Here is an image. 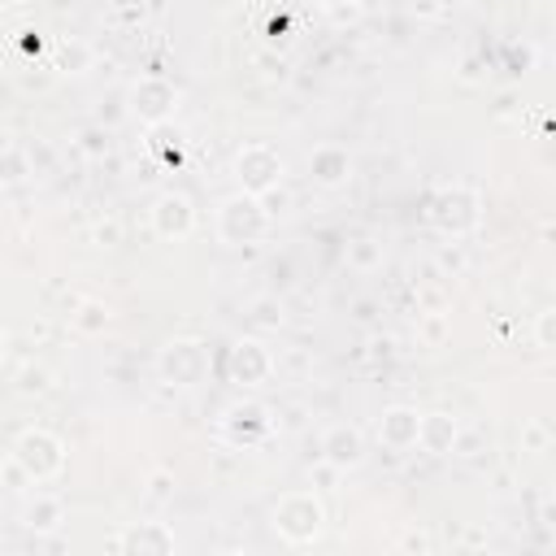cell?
<instances>
[{
    "label": "cell",
    "mask_w": 556,
    "mask_h": 556,
    "mask_svg": "<svg viewBox=\"0 0 556 556\" xmlns=\"http://www.w3.org/2000/svg\"><path fill=\"white\" fill-rule=\"evenodd\" d=\"M269 526H274V534H278L282 543L308 547V543H317L321 530H326V504H321L317 491H287V495H278V504L269 508Z\"/></svg>",
    "instance_id": "6da1fadb"
},
{
    "label": "cell",
    "mask_w": 556,
    "mask_h": 556,
    "mask_svg": "<svg viewBox=\"0 0 556 556\" xmlns=\"http://www.w3.org/2000/svg\"><path fill=\"white\" fill-rule=\"evenodd\" d=\"M317 452H321V460H326L330 469L348 473V469H356V465L365 460V434H361V426H352V421H334V426H326Z\"/></svg>",
    "instance_id": "8fae6325"
},
{
    "label": "cell",
    "mask_w": 556,
    "mask_h": 556,
    "mask_svg": "<svg viewBox=\"0 0 556 556\" xmlns=\"http://www.w3.org/2000/svg\"><path fill=\"white\" fill-rule=\"evenodd\" d=\"M161 374H165L169 382H178V387H195V382L208 374V352H204V343H195V339H174V343H165V352H161Z\"/></svg>",
    "instance_id": "30bf717a"
},
{
    "label": "cell",
    "mask_w": 556,
    "mask_h": 556,
    "mask_svg": "<svg viewBox=\"0 0 556 556\" xmlns=\"http://www.w3.org/2000/svg\"><path fill=\"white\" fill-rule=\"evenodd\" d=\"M26 174H30L26 152H22V148H9V152L0 156V182H22Z\"/></svg>",
    "instance_id": "d6986e66"
},
{
    "label": "cell",
    "mask_w": 556,
    "mask_h": 556,
    "mask_svg": "<svg viewBox=\"0 0 556 556\" xmlns=\"http://www.w3.org/2000/svg\"><path fill=\"white\" fill-rule=\"evenodd\" d=\"M526 443H530V452H539L543 443H547V430L534 421V426H526Z\"/></svg>",
    "instance_id": "484cf974"
},
{
    "label": "cell",
    "mask_w": 556,
    "mask_h": 556,
    "mask_svg": "<svg viewBox=\"0 0 556 556\" xmlns=\"http://www.w3.org/2000/svg\"><path fill=\"white\" fill-rule=\"evenodd\" d=\"M74 326L78 330H87V334H96V330H104L109 326V308H100V304H83V313H74Z\"/></svg>",
    "instance_id": "ffe728a7"
},
{
    "label": "cell",
    "mask_w": 556,
    "mask_h": 556,
    "mask_svg": "<svg viewBox=\"0 0 556 556\" xmlns=\"http://www.w3.org/2000/svg\"><path fill=\"white\" fill-rule=\"evenodd\" d=\"M256 321H265V326H282V308L274 313V300H261V304H256Z\"/></svg>",
    "instance_id": "d4e9b609"
},
{
    "label": "cell",
    "mask_w": 556,
    "mask_h": 556,
    "mask_svg": "<svg viewBox=\"0 0 556 556\" xmlns=\"http://www.w3.org/2000/svg\"><path fill=\"white\" fill-rule=\"evenodd\" d=\"M460 443V421L452 413H421L417 421V447L430 456H452Z\"/></svg>",
    "instance_id": "5bb4252c"
},
{
    "label": "cell",
    "mask_w": 556,
    "mask_h": 556,
    "mask_svg": "<svg viewBox=\"0 0 556 556\" xmlns=\"http://www.w3.org/2000/svg\"><path fill=\"white\" fill-rule=\"evenodd\" d=\"M308 4H321V9H334V4H348V0H308Z\"/></svg>",
    "instance_id": "1f68e13d"
},
{
    "label": "cell",
    "mask_w": 556,
    "mask_h": 556,
    "mask_svg": "<svg viewBox=\"0 0 556 556\" xmlns=\"http://www.w3.org/2000/svg\"><path fill=\"white\" fill-rule=\"evenodd\" d=\"M61 517H65V504H61L56 495H35V500L26 504V513H22L26 530H35V534L56 530V526H61Z\"/></svg>",
    "instance_id": "e0dca14e"
},
{
    "label": "cell",
    "mask_w": 556,
    "mask_h": 556,
    "mask_svg": "<svg viewBox=\"0 0 556 556\" xmlns=\"http://www.w3.org/2000/svg\"><path fill=\"white\" fill-rule=\"evenodd\" d=\"M174 109H178V87H174L169 78H161V74H143V78H135V87H130V113H135L143 126H161V122H169Z\"/></svg>",
    "instance_id": "8992f818"
},
{
    "label": "cell",
    "mask_w": 556,
    "mask_h": 556,
    "mask_svg": "<svg viewBox=\"0 0 556 556\" xmlns=\"http://www.w3.org/2000/svg\"><path fill=\"white\" fill-rule=\"evenodd\" d=\"M78 148H83L87 156H104V152H109V130H104V126H87V130L78 135Z\"/></svg>",
    "instance_id": "44dd1931"
},
{
    "label": "cell",
    "mask_w": 556,
    "mask_h": 556,
    "mask_svg": "<svg viewBox=\"0 0 556 556\" xmlns=\"http://www.w3.org/2000/svg\"><path fill=\"white\" fill-rule=\"evenodd\" d=\"M152 495H156V500H169V473H156V478H152Z\"/></svg>",
    "instance_id": "f1b7e54d"
},
{
    "label": "cell",
    "mask_w": 556,
    "mask_h": 556,
    "mask_svg": "<svg viewBox=\"0 0 556 556\" xmlns=\"http://www.w3.org/2000/svg\"><path fill=\"white\" fill-rule=\"evenodd\" d=\"M413 13H421V17H439V13H443V0H413Z\"/></svg>",
    "instance_id": "4316f807"
},
{
    "label": "cell",
    "mask_w": 556,
    "mask_h": 556,
    "mask_svg": "<svg viewBox=\"0 0 556 556\" xmlns=\"http://www.w3.org/2000/svg\"><path fill=\"white\" fill-rule=\"evenodd\" d=\"M4 4H30V0H4Z\"/></svg>",
    "instance_id": "d6a6232c"
},
{
    "label": "cell",
    "mask_w": 556,
    "mask_h": 556,
    "mask_svg": "<svg viewBox=\"0 0 556 556\" xmlns=\"http://www.w3.org/2000/svg\"><path fill=\"white\" fill-rule=\"evenodd\" d=\"M148 222H152V235L156 239H187L195 230V204L182 195V191H161L148 208Z\"/></svg>",
    "instance_id": "52a82bcc"
},
{
    "label": "cell",
    "mask_w": 556,
    "mask_h": 556,
    "mask_svg": "<svg viewBox=\"0 0 556 556\" xmlns=\"http://www.w3.org/2000/svg\"><path fill=\"white\" fill-rule=\"evenodd\" d=\"M417 421H421L417 408H408V404H391V408L378 417V443L391 447V452H408V447H417Z\"/></svg>",
    "instance_id": "4fadbf2b"
},
{
    "label": "cell",
    "mask_w": 556,
    "mask_h": 556,
    "mask_svg": "<svg viewBox=\"0 0 556 556\" xmlns=\"http://www.w3.org/2000/svg\"><path fill=\"white\" fill-rule=\"evenodd\" d=\"M261 204H265L269 222H274V217H287V213H291V195L282 191V182H278V187H269V191L261 195Z\"/></svg>",
    "instance_id": "7402d4cb"
},
{
    "label": "cell",
    "mask_w": 556,
    "mask_h": 556,
    "mask_svg": "<svg viewBox=\"0 0 556 556\" xmlns=\"http://www.w3.org/2000/svg\"><path fill=\"white\" fill-rule=\"evenodd\" d=\"M348 169H352V156H348V148H339V143H321V148H313V156H308V178H313L317 187H339V182H348Z\"/></svg>",
    "instance_id": "9a60e30c"
},
{
    "label": "cell",
    "mask_w": 556,
    "mask_h": 556,
    "mask_svg": "<svg viewBox=\"0 0 556 556\" xmlns=\"http://www.w3.org/2000/svg\"><path fill=\"white\" fill-rule=\"evenodd\" d=\"M426 339H430V343L443 339V317H430V321H426Z\"/></svg>",
    "instance_id": "f546056e"
},
{
    "label": "cell",
    "mask_w": 556,
    "mask_h": 556,
    "mask_svg": "<svg viewBox=\"0 0 556 556\" xmlns=\"http://www.w3.org/2000/svg\"><path fill=\"white\" fill-rule=\"evenodd\" d=\"M282 169L287 165H282V156L269 143H243L235 152V182L248 195H265L269 187H278L282 182Z\"/></svg>",
    "instance_id": "5b68a950"
},
{
    "label": "cell",
    "mask_w": 556,
    "mask_h": 556,
    "mask_svg": "<svg viewBox=\"0 0 556 556\" xmlns=\"http://www.w3.org/2000/svg\"><path fill=\"white\" fill-rule=\"evenodd\" d=\"M426 222L439 230V235H452V239H465L478 230L482 222V200L478 191L469 187H439L426 204Z\"/></svg>",
    "instance_id": "7a4b0ae2"
},
{
    "label": "cell",
    "mask_w": 556,
    "mask_h": 556,
    "mask_svg": "<svg viewBox=\"0 0 556 556\" xmlns=\"http://www.w3.org/2000/svg\"><path fill=\"white\" fill-rule=\"evenodd\" d=\"M48 387H52V374H48L43 365H26L22 378H17V391H22V395H43Z\"/></svg>",
    "instance_id": "ac0fdd59"
},
{
    "label": "cell",
    "mask_w": 556,
    "mask_h": 556,
    "mask_svg": "<svg viewBox=\"0 0 556 556\" xmlns=\"http://www.w3.org/2000/svg\"><path fill=\"white\" fill-rule=\"evenodd\" d=\"M96 239H100L104 248H113V243H117V222H109V226H100V230H96Z\"/></svg>",
    "instance_id": "83f0119b"
},
{
    "label": "cell",
    "mask_w": 556,
    "mask_h": 556,
    "mask_svg": "<svg viewBox=\"0 0 556 556\" xmlns=\"http://www.w3.org/2000/svg\"><path fill=\"white\" fill-rule=\"evenodd\" d=\"M378 256H382V252L374 248V239H361V243H356V252H352V261H356V265H378Z\"/></svg>",
    "instance_id": "cb8c5ba5"
},
{
    "label": "cell",
    "mask_w": 556,
    "mask_h": 556,
    "mask_svg": "<svg viewBox=\"0 0 556 556\" xmlns=\"http://www.w3.org/2000/svg\"><path fill=\"white\" fill-rule=\"evenodd\" d=\"M274 374V356L261 339H235L226 348V378L239 387H261Z\"/></svg>",
    "instance_id": "ba28073f"
},
{
    "label": "cell",
    "mask_w": 556,
    "mask_h": 556,
    "mask_svg": "<svg viewBox=\"0 0 556 556\" xmlns=\"http://www.w3.org/2000/svg\"><path fill=\"white\" fill-rule=\"evenodd\" d=\"M91 65H96V48L87 39L65 35V39L52 43V70H61V74H87Z\"/></svg>",
    "instance_id": "2e32d148"
},
{
    "label": "cell",
    "mask_w": 556,
    "mask_h": 556,
    "mask_svg": "<svg viewBox=\"0 0 556 556\" xmlns=\"http://www.w3.org/2000/svg\"><path fill=\"white\" fill-rule=\"evenodd\" d=\"M174 547H178V539L165 521H130L109 543V552H122V556H169Z\"/></svg>",
    "instance_id": "9c48e42d"
},
{
    "label": "cell",
    "mask_w": 556,
    "mask_h": 556,
    "mask_svg": "<svg viewBox=\"0 0 556 556\" xmlns=\"http://www.w3.org/2000/svg\"><path fill=\"white\" fill-rule=\"evenodd\" d=\"M4 352H9V330L0 326V361H4Z\"/></svg>",
    "instance_id": "4dcf8cb0"
},
{
    "label": "cell",
    "mask_w": 556,
    "mask_h": 556,
    "mask_svg": "<svg viewBox=\"0 0 556 556\" xmlns=\"http://www.w3.org/2000/svg\"><path fill=\"white\" fill-rule=\"evenodd\" d=\"M269 230V213L261 204V195H248V191H235L217 204V239L230 243V248H243V243H256L265 239Z\"/></svg>",
    "instance_id": "3957f363"
},
{
    "label": "cell",
    "mask_w": 556,
    "mask_h": 556,
    "mask_svg": "<svg viewBox=\"0 0 556 556\" xmlns=\"http://www.w3.org/2000/svg\"><path fill=\"white\" fill-rule=\"evenodd\" d=\"M269 430H274L269 408H265V404H252V400L226 408V417H222V434H226L235 447H252V443H261Z\"/></svg>",
    "instance_id": "7c38bea8"
},
{
    "label": "cell",
    "mask_w": 556,
    "mask_h": 556,
    "mask_svg": "<svg viewBox=\"0 0 556 556\" xmlns=\"http://www.w3.org/2000/svg\"><path fill=\"white\" fill-rule=\"evenodd\" d=\"M552 330H556V313H552V308H543V313H539V326H534L539 348H552Z\"/></svg>",
    "instance_id": "603a6c76"
},
{
    "label": "cell",
    "mask_w": 556,
    "mask_h": 556,
    "mask_svg": "<svg viewBox=\"0 0 556 556\" xmlns=\"http://www.w3.org/2000/svg\"><path fill=\"white\" fill-rule=\"evenodd\" d=\"M13 465L30 478V482H52L61 469H65V443L43 430V426H30L13 439Z\"/></svg>",
    "instance_id": "277c9868"
}]
</instances>
